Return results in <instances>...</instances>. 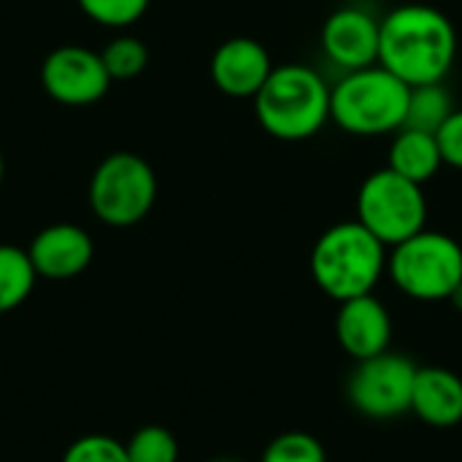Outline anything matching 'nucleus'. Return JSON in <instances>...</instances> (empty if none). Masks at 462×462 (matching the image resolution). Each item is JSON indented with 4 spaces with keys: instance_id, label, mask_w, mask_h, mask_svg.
I'll list each match as a JSON object with an SVG mask.
<instances>
[{
    "instance_id": "nucleus-1",
    "label": "nucleus",
    "mask_w": 462,
    "mask_h": 462,
    "mask_svg": "<svg viewBox=\"0 0 462 462\" xmlns=\"http://www.w3.org/2000/svg\"><path fill=\"white\" fill-rule=\"evenodd\" d=\"M457 60L452 19L428 3H406L382 19L379 65L409 87L441 84Z\"/></svg>"
},
{
    "instance_id": "nucleus-2",
    "label": "nucleus",
    "mask_w": 462,
    "mask_h": 462,
    "mask_svg": "<svg viewBox=\"0 0 462 462\" xmlns=\"http://www.w3.org/2000/svg\"><path fill=\"white\" fill-rule=\"evenodd\" d=\"M333 87L309 65H273L268 81L254 95L260 127L279 141H306L330 119Z\"/></svg>"
},
{
    "instance_id": "nucleus-3",
    "label": "nucleus",
    "mask_w": 462,
    "mask_h": 462,
    "mask_svg": "<svg viewBox=\"0 0 462 462\" xmlns=\"http://www.w3.org/2000/svg\"><path fill=\"white\" fill-rule=\"evenodd\" d=\"M387 271V246L360 222L328 227L311 249V276L317 287L344 303L371 295Z\"/></svg>"
},
{
    "instance_id": "nucleus-4",
    "label": "nucleus",
    "mask_w": 462,
    "mask_h": 462,
    "mask_svg": "<svg viewBox=\"0 0 462 462\" xmlns=\"http://www.w3.org/2000/svg\"><path fill=\"white\" fill-rule=\"evenodd\" d=\"M409 92L411 87L379 62L349 70L330 92V119L360 138L398 133L406 122Z\"/></svg>"
},
{
    "instance_id": "nucleus-5",
    "label": "nucleus",
    "mask_w": 462,
    "mask_h": 462,
    "mask_svg": "<svg viewBox=\"0 0 462 462\" xmlns=\"http://www.w3.org/2000/svg\"><path fill=\"white\" fill-rule=\"evenodd\" d=\"M387 273L414 300H449L462 282V246L447 233L422 230L393 246Z\"/></svg>"
},
{
    "instance_id": "nucleus-6",
    "label": "nucleus",
    "mask_w": 462,
    "mask_h": 462,
    "mask_svg": "<svg viewBox=\"0 0 462 462\" xmlns=\"http://www.w3.org/2000/svg\"><path fill=\"white\" fill-rule=\"evenodd\" d=\"M357 222L384 246H398L428 225V200L422 184L382 168L371 173L357 192Z\"/></svg>"
},
{
    "instance_id": "nucleus-7",
    "label": "nucleus",
    "mask_w": 462,
    "mask_h": 462,
    "mask_svg": "<svg viewBox=\"0 0 462 462\" xmlns=\"http://www.w3.org/2000/svg\"><path fill=\"white\" fill-rule=\"evenodd\" d=\"M157 200V176L152 165L133 152L108 154L92 173V214L111 227H133L149 217Z\"/></svg>"
},
{
    "instance_id": "nucleus-8",
    "label": "nucleus",
    "mask_w": 462,
    "mask_h": 462,
    "mask_svg": "<svg viewBox=\"0 0 462 462\" xmlns=\"http://www.w3.org/2000/svg\"><path fill=\"white\" fill-rule=\"evenodd\" d=\"M417 365L393 352L360 360L346 382L349 403L368 420H395L411 411Z\"/></svg>"
},
{
    "instance_id": "nucleus-9",
    "label": "nucleus",
    "mask_w": 462,
    "mask_h": 462,
    "mask_svg": "<svg viewBox=\"0 0 462 462\" xmlns=\"http://www.w3.org/2000/svg\"><path fill=\"white\" fill-rule=\"evenodd\" d=\"M41 84L62 106H92L106 97L111 76L97 51L84 46H60L41 65Z\"/></svg>"
},
{
    "instance_id": "nucleus-10",
    "label": "nucleus",
    "mask_w": 462,
    "mask_h": 462,
    "mask_svg": "<svg viewBox=\"0 0 462 462\" xmlns=\"http://www.w3.org/2000/svg\"><path fill=\"white\" fill-rule=\"evenodd\" d=\"M382 19L360 5L336 8L322 24V51L341 70H360L379 62Z\"/></svg>"
},
{
    "instance_id": "nucleus-11",
    "label": "nucleus",
    "mask_w": 462,
    "mask_h": 462,
    "mask_svg": "<svg viewBox=\"0 0 462 462\" xmlns=\"http://www.w3.org/2000/svg\"><path fill=\"white\" fill-rule=\"evenodd\" d=\"M27 254L41 279L65 282V279H76L79 273L89 268L95 257V244L84 227L60 222V225L43 227L32 238Z\"/></svg>"
},
{
    "instance_id": "nucleus-12",
    "label": "nucleus",
    "mask_w": 462,
    "mask_h": 462,
    "mask_svg": "<svg viewBox=\"0 0 462 462\" xmlns=\"http://www.w3.org/2000/svg\"><path fill=\"white\" fill-rule=\"evenodd\" d=\"M273 70L268 49L246 35L227 38L211 57L214 87L230 97H254Z\"/></svg>"
},
{
    "instance_id": "nucleus-13",
    "label": "nucleus",
    "mask_w": 462,
    "mask_h": 462,
    "mask_svg": "<svg viewBox=\"0 0 462 462\" xmlns=\"http://www.w3.org/2000/svg\"><path fill=\"white\" fill-rule=\"evenodd\" d=\"M336 336H338L341 349L357 363L376 357L387 352L390 338H393L390 311L384 309L379 298H374V292L344 300L336 317Z\"/></svg>"
},
{
    "instance_id": "nucleus-14",
    "label": "nucleus",
    "mask_w": 462,
    "mask_h": 462,
    "mask_svg": "<svg viewBox=\"0 0 462 462\" xmlns=\"http://www.w3.org/2000/svg\"><path fill=\"white\" fill-rule=\"evenodd\" d=\"M411 411L430 428H457L462 422V379L447 368H417Z\"/></svg>"
},
{
    "instance_id": "nucleus-15",
    "label": "nucleus",
    "mask_w": 462,
    "mask_h": 462,
    "mask_svg": "<svg viewBox=\"0 0 462 462\" xmlns=\"http://www.w3.org/2000/svg\"><path fill=\"white\" fill-rule=\"evenodd\" d=\"M441 165H444V157H441L439 138L433 133H422L411 127H401L395 133L390 143V154H387L390 171L417 184H425L441 171Z\"/></svg>"
},
{
    "instance_id": "nucleus-16",
    "label": "nucleus",
    "mask_w": 462,
    "mask_h": 462,
    "mask_svg": "<svg viewBox=\"0 0 462 462\" xmlns=\"http://www.w3.org/2000/svg\"><path fill=\"white\" fill-rule=\"evenodd\" d=\"M35 279L38 273L27 249L0 244V314H8L27 300L35 287Z\"/></svg>"
},
{
    "instance_id": "nucleus-17",
    "label": "nucleus",
    "mask_w": 462,
    "mask_h": 462,
    "mask_svg": "<svg viewBox=\"0 0 462 462\" xmlns=\"http://www.w3.org/2000/svg\"><path fill=\"white\" fill-rule=\"evenodd\" d=\"M452 114H455V100H452L449 89L444 87V81L441 84L411 87L403 127H411V130H422V133H433L436 135Z\"/></svg>"
},
{
    "instance_id": "nucleus-18",
    "label": "nucleus",
    "mask_w": 462,
    "mask_h": 462,
    "mask_svg": "<svg viewBox=\"0 0 462 462\" xmlns=\"http://www.w3.org/2000/svg\"><path fill=\"white\" fill-rule=\"evenodd\" d=\"M100 60L111 76V81H127L135 79L138 73L146 70L149 65V49L141 38L135 35H119L114 41L106 43V49L100 51Z\"/></svg>"
},
{
    "instance_id": "nucleus-19",
    "label": "nucleus",
    "mask_w": 462,
    "mask_h": 462,
    "mask_svg": "<svg viewBox=\"0 0 462 462\" xmlns=\"http://www.w3.org/2000/svg\"><path fill=\"white\" fill-rule=\"evenodd\" d=\"M130 462H179V441L162 425H146L125 444Z\"/></svg>"
},
{
    "instance_id": "nucleus-20",
    "label": "nucleus",
    "mask_w": 462,
    "mask_h": 462,
    "mask_svg": "<svg viewBox=\"0 0 462 462\" xmlns=\"http://www.w3.org/2000/svg\"><path fill=\"white\" fill-rule=\"evenodd\" d=\"M260 462H328L325 447L309 433H284L273 439Z\"/></svg>"
},
{
    "instance_id": "nucleus-21",
    "label": "nucleus",
    "mask_w": 462,
    "mask_h": 462,
    "mask_svg": "<svg viewBox=\"0 0 462 462\" xmlns=\"http://www.w3.org/2000/svg\"><path fill=\"white\" fill-rule=\"evenodd\" d=\"M76 3L92 22L103 27H130L149 8V0H76Z\"/></svg>"
},
{
    "instance_id": "nucleus-22",
    "label": "nucleus",
    "mask_w": 462,
    "mask_h": 462,
    "mask_svg": "<svg viewBox=\"0 0 462 462\" xmlns=\"http://www.w3.org/2000/svg\"><path fill=\"white\" fill-rule=\"evenodd\" d=\"M62 462H130L127 460V449L122 441L103 436V433H92V436H81L76 439L65 455Z\"/></svg>"
},
{
    "instance_id": "nucleus-23",
    "label": "nucleus",
    "mask_w": 462,
    "mask_h": 462,
    "mask_svg": "<svg viewBox=\"0 0 462 462\" xmlns=\"http://www.w3.org/2000/svg\"><path fill=\"white\" fill-rule=\"evenodd\" d=\"M444 165H452L462 171V108H455V114L444 122V127L436 133Z\"/></svg>"
},
{
    "instance_id": "nucleus-24",
    "label": "nucleus",
    "mask_w": 462,
    "mask_h": 462,
    "mask_svg": "<svg viewBox=\"0 0 462 462\" xmlns=\"http://www.w3.org/2000/svg\"><path fill=\"white\" fill-rule=\"evenodd\" d=\"M449 303H452V306H455L457 311H462V282H460V287H457V290L452 292V298H449Z\"/></svg>"
},
{
    "instance_id": "nucleus-25",
    "label": "nucleus",
    "mask_w": 462,
    "mask_h": 462,
    "mask_svg": "<svg viewBox=\"0 0 462 462\" xmlns=\"http://www.w3.org/2000/svg\"><path fill=\"white\" fill-rule=\"evenodd\" d=\"M3 173H5V162H3V154H0V181H3Z\"/></svg>"
},
{
    "instance_id": "nucleus-26",
    "label": "nucleus",
    "mask_w": 462,
    "mask_h": 462,
    "mask_svg": "<svg viewBox=\"0 0 462 462\" xmlns=\"http://www.w3.org/2000/svg\"><path fill=\"white\" fill-rule=\"evenodd\" d=\"M214 462H238V460H230V457H222V460H214Z\"/></svg>"
}]
</instances>
